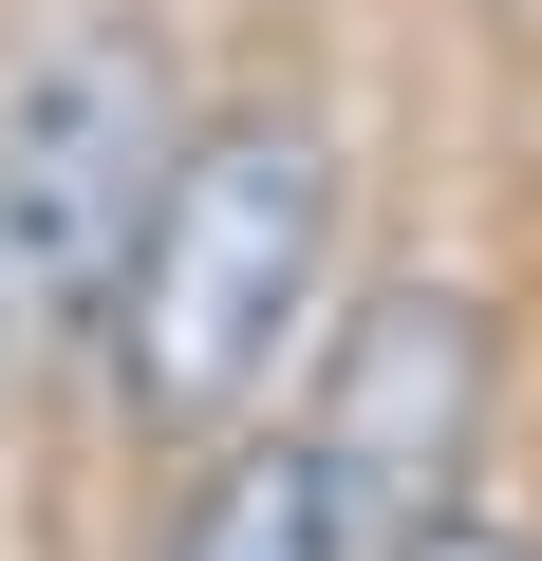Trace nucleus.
<instances>
[{"label":"nucleus","instance_id":"f257e3e1","mask_svg":"<svg viewBox=\"0 0 542 561\" xmlns=\"http://www.w3.org/2000/svg\"><path fill=\"white\" fill-rule=\"evenodd\" d=\"M319 243H337V131L319 113H206L131 225V280H113V412L169 431V449H224L281 375L300 300H319Z\"/></svg>","mask_w":542,"mask_h":561},{"label":"nucleus","instance_id":"f03ea898","mask_svg":"<svg viewBox=\"0 0 542 561\" xmlns=\"http://www.w3.org/2000/svg\"><path fill=\"white\" fill-rule=\"evenodd\" d=\"M150 187H169V57L150 20L76 0L0 76V319H113Z\"/></svg>","mask_w":542,"mask_h":561},{"label":"nucleus","instance_id":"7ed1b4c3","mask_svg":"<svg viewBox=\"0 0 542 561\" xmlns=\"http://www.w3.org/2000/svg\"><path fill=\"white\" fill-rule=\"evenodd\" d=\"M486 300L468 280H374V300L337 319V375H319V468L356 524H468V449H486Z\"/></svg>","mask_w":542,"mask_h":561},{"label":"nucleus","instance_id":"20e7f679","mask_svg":"<svg viewBox=\"0 0 542 561\" xmlns=\"http://www.w3.org/2000/svg\"><path fill=\"white\" fill-rule=\"evenodd\" d=\"M169 561H356V505L300 431H224L206 486L169 505Z\"/></svg>","mask_w":542,"mask_h":561},{"label":"nucleus","instance_id":"39448f33","mask_svg":"<svg viewBox=\"0 0 542 561\" xmlns=\"http://www.w3.org/2000/svg\"><path fill=\"white\" fill-rule=\"evenodd\" d=\"M412 561H542V542H505V524H430Z\"/></svg>","mask_w":542,"mask_h":561}]
</instances>
